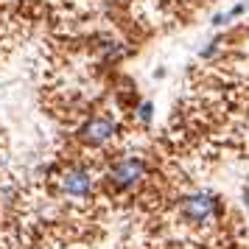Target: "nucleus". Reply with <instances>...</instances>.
Listing matches in <instances>:
<instances>
[{"instance_id":"nucleus-1","label":"nucleus","mask_w":249,"mask_h":249,"mask_svg":"<svg viewBox=\"0 0 249 249\" xmlns=\"http://www.w3.org/2000/svg\"><path fill=\"white\" fill-rule=\"evenodd\" d=\"M221 199L213 191H193L188 196H182L179 202V215L193 227L213 224L215 218H221Z\"/></svg>"},{"instance_id":"nucleus-2","label":"nucleus","mask_w":249,"mask_h":249,"mask_svg":"<svg viewBox=\"0 0 249 249\" xmlns=\"http://www.w3.org/2000/svg\"><path fill=\"white\" fill-rule=\"evenodd\" d=\"M146 174H148L146 160L137 157V154H126V157H118L112 165H109V171H107V185H109L112 191L129 193L146 179Z\"/></svg>"},{"instance_id":"nucleus-3","label":"nucleus","mask_w":249,"mask_h":249,"mask_svg":"<svg viewBox=\"0 0 249 249\" xmlns=\"http://www.w3.org/2000/svg\"><path fill=\"white\" fill-rule=\"evenodd\" d=\"M115 137H118V121L112 115H95L79 129V140L84 146H107Z\"/></svg>"},{"instance_id":"nucleus-4","label":"nucleus","mask_w":249,"mask_h":249,"mask_svg":"<svg viewBox=\"0 0 249 249\" xmlns=\"http://www.w3.org/2000/svg\"><path fill=\"white\" fill-rule=\"evenodd\" d=\"M59 188L65 196L70 199H87L95 188V179H92V174L84 165H70L62 177H59Z\"/></svg>"},{"instance_id":"nucleus-5","label":"nucleus","mask_w":249,"mask_h":249,"mask_svg":"<svg viewBox=\"0 0 249 249\" xmlns=\"http://www.w3.org/2000/svg\"><path fill=\"white\" fill-rule=\"evenodd\" d=\"M247 12V3H238V6H232L230 12H221L213 17V25H227L230 20H235V17H241V14Z\"/></svg>"},{"instance_id":"nucleus-6","label":"nucleus","mask_w":249,"mask_h":249,"mask_svg":"<svg viewBox=\"0 0 249 249\" xmlns=\"http://www.w3.org/2000/svg\"><path fill=\"white\" fill-rule=\"evenodd\" d=\"M135 112H137V121L148 126V124H151V118H154V104H151V101H140Z\"/></svg>"},{"instance_id":"nucleus-7","label":"nucleus","mask_w":249,"mask_h":249,"mask_svg":"<svg viewBox=\"0 0 249 249\" xmlns=\"http://www.w3.org/2000/svg\"><path fill=\"white\" fill-rule=\"evenodd\" d=\"M218 48H221V42L213 39V42H207V48H202V53H199V56H202V59H213L215 53H218Z\"/></svg>"},{"instance_id":"nucleus-8","label":"nucleus","mask_w":249,"mask_h":249,"mask_svg":"<svg viewBox=\"0 0 249 249\" xmlns=\"http://www.w3.org/2000/svg\"><path fill=\"white\" fill-rule=\"evenodd\" d=\"M244 204H247V210H249V188L244 191Z\"/></svg>"}]
</instances>
